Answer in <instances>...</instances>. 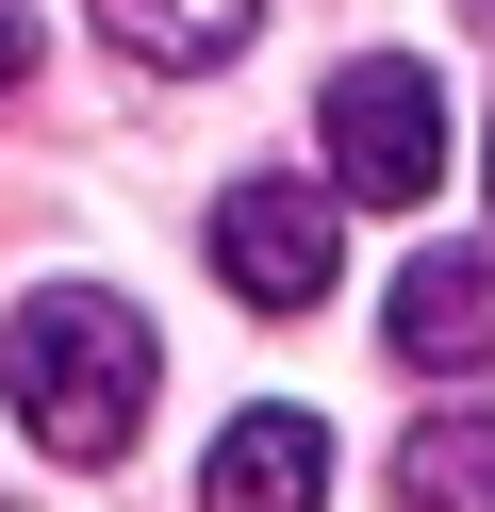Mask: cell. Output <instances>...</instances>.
I'll list each match as a JSON object with an SVG mask.
<instances>
[{
	"label": "cell",
	"instance_id": "cell-1",
	"mask_svg": "<svg viewBox=\"0 0 495 512\" xmlns=\"http://www.w3.org/2000/svg\"><path fill=\"white\" fill-rule=\"evenodd\" d=\"M149 314L99 298V281H50V298H17V331H0V397H17V430L50 446V463H132V430H149Z\"/></svg>",
	"mask_w": 495,
	"mask_h": 512
},
{
	"label": "cell",
	"instance_id": "cell-2",
	"mask_svg": "<svg viewBox=\"0 0 495 512\" xmlns=\"http://www.w3.org/2000/svg\"><path fill=\"white\" fill-rule=\"evenodd\" d=\"M330 182L347 199H380V215H413L429 182H446V83L413 67V50H363V67H330Z\"/></svg>",
	"mask_w": 495,
	"mask_h": 512
},
{
	"label": "cell",
	"instance_id": "cell-3",
	"mask_svg": "<svg viewBox=\"0 0 495 512\" xmlns=\"http://www.w3.org/2000/svg\"><path fill=\"white\" fill-rule=\"evenodd\" d=\"M215 281L248 314H314L330 298V199L314 182H231L215 199Z\"/></svg>",
	"mask_w": 495,
	"mask_h": 512
},
{
	"label": "cell",
	"instance_id": "cell-4",
	"mask_svg": "<svg viewBox=\"0 0 495 512\" xmlns=\"http://www.w3.org/2000/svg\"><path fill=\"white\" fill-rule=\"evenodd\" d=\"M380 331H396L413 380H479V364H495V248H413Z\"/></svg>",
	"mask_w": 495,
	"mask_h": 512
},
{
	"label": "cell",
	"instance_id": "cell-5",
	"mask_svg": "<svg viewBox=\"0 0 495 512\" xmlns=\"http://www.w3.org/2000/svg\"><path fill=\"white\" fill-rule=\"evenodd\" d=\"M330 496V430L314 413H231L215 463H198V512H314Z\"/></svg>",
	"mask_w": 495,
	"mask_h": 512
},
{
	"label": "cell",
	"instance_id": "cell-6",
	"mask_svg": "<svg viewBox=\"0 0 495 512\" xmlns=\"http://www.w3.org/2000/svg\"><path fill=\"white\" fill-rule=\"evenodd\" d=\"M99 34H116L132 67H231V50L264 34V0H99Z\"/></svg>",
	"mask_w": 495,
	"mask_h": 512
},
{
	"label": "cell",
	"instance_id": "cell-7",
	"mask_svg": "<svg viewBox=\"0 0 495 512\" xmlns=\"http://www.w3.org/2000/svg\"><path fill=\"white\" fill-rule=\"evenodd\" d=\"M396 512H495V413H429L396 446Z\"/></svg>",
	"mask_w": 495,
	"mask_h": 512
},
{
	"label": "cell",
	"instance_id": "cell-8",
	"mask_svg": "<svg viewBox=\"0 0 495 512\" xmlns=\"http://www.w3.org/2000/svg\"><path fill=\"white\" fill-rule=\"evenodd\" d=\"M17 67H33V17H17V0H0V83H17Z\"/></svg>",
	"mask_w": 495,
	"mask_h": 512
},
{
	"label": "cell",
	"instance_id": "cell-9",
	"mask_svg": "<svg viewBox=\"0 0 495 512\" xmlns=\"http://www.w3.org/2000/svg\"><path fill=\"white\" fill-rule=\"evenodd\" d=\"M479 17H495V0H479Z\"/></svg>",
	"mask_w": 495,
	"mask_h": 512
}]
</instances>
